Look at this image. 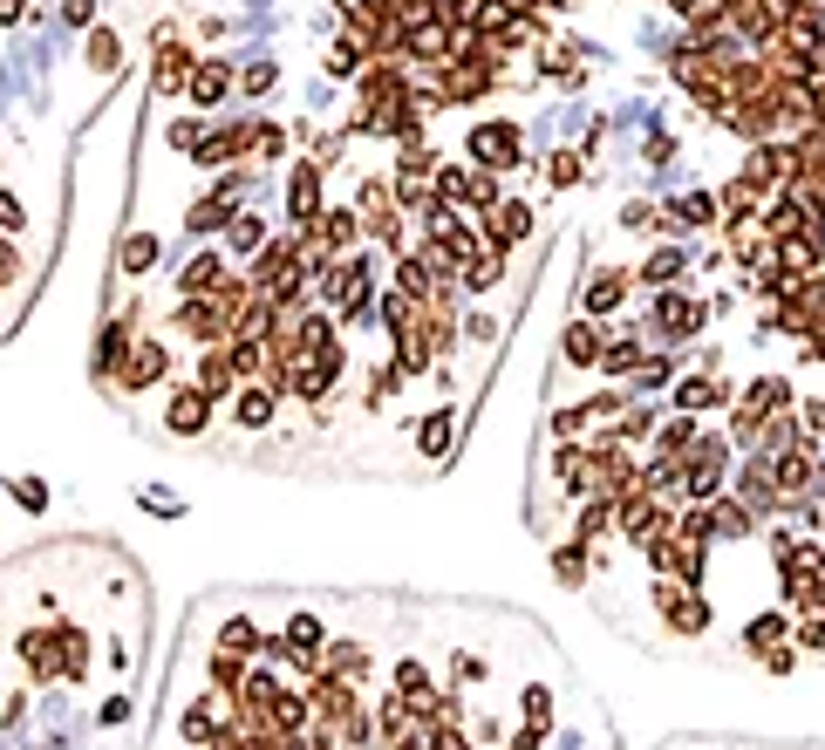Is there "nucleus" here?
I'll return each mask as SVG.
<instances>
[{"label": "nucleus", "mask_w": 825, "mask_h": 750, "mask_svg": "<svg viewBox=\"0 0 825 750\" xmlns=\"http://www.w3.org/2000/svg\"><path fill=\"white\" fill-rule=\"evenodd\" d=\"M471 164L478 171H519V123H478L471 130Z\"/></svg>", "instance_id": "1"}, {"label": "nucleus", "mask_w": 825, "mask_h": 750, "mask_svg": "<svg viewBox=\"0 0 825 750\" xmlns=\"http://www.w3.org/2000/svg\"><path fill=\"white\" fill-rule=\"evenodd\" d=\"M655 600H662V614H669L675 635H703V628H710V600H703V587H675V580H662Z\"/></svg>", "instance_id": "2"}, {"label": "nucleus", "mask_w": 825, "mask_h": 750, "mask_svg": "<svg viewBox=\"0 0 825 750\" xmlns=\"http://www.w3.org/2000/svg\"><path fill=\"white\" fill-rule=\"evenodd\" d=\"M205 423H212V396L198 382H178L171 403H164V430L171 437H205Z\"/></svg>", "instance_id": "3"}, {"label": "nucleus", "mask_w": 825, "mask_h": 750, "mask_svg": "<svg viewBox=\"0 0 825 750\" xmlns=\"http://www.w3.org/2000/svg\"><path fill=\"white\" fill-rule=\"evenodd\" d=\"M307 703H314V723H348V716L362 710V703H355V682H348V675H314V682H307Z\"/></svg>", "instance_id": "4"}, {"label": "nucleus", "mask_w": 825, "mask_h": 750, "mask_svg": "<svg viewBox=\"0 0 825 750\" xmlns=\"http://www.w3.org/2000/svg\"><path fill=\"white\" fill-rule=\"evenodd\" d=\"M478 239H485L491 253H505V246H519V239H532V205H491L485 219H478Z\"/></svg>", "instance_id": "5"}, {"label": "nucleus", "mask_w": 825, "mask_h": 750, "mask_svg": "<svg viewBox=\"0 0 825 750\" xmlns=\"http://www.w3.org/2000/svg\"><path fill=\"white\" fill-rule=\"evenodd\" d=\"M703 321H710V307H703V300H682V294H662V300H655V328H662L669 341H689Z\"/></svg>", "instance_id": "6"}, {"label": "nucleus", "mask_w": 825, "mask_h": 750, "mask_svg": "<svg viewBox=\"0 0 825 750\" xmlns=\"http://www.w3.org/2000/svg\"><path fill=\"white\" fill-rule=\"evenodd\" d=\"M164 375H171V348H164V341H137L116 382H123V389H150V382H164Z\"/></svg>", "instance_id": "7"}, {"label": "nucleus", "mask_w": 825, "mask_h": 750, "mask_svg": "<svg viewBox=\"0 0 825 750\" xmlns=\"http://www.w3.org/2000/svg\"><path fill=\"white\" fill-rule=\"evenodd\" d=\"M287 212H294L300 232L321 219V164H314V157H307V164H294V185H287Z\"/></svg>", "instance_id": "8"}, {"label": "nucleus", "mask_w": 825, "mask_h": 750, "mask_svg": "<svg viewBox=\"0 0 825 750\" xmlns=\"http://www.w3.org/2000/svg\"><path fill=\"white\" fill-rule=\"evenodd\" d=\"M191 69H198L191 48H164L157 69H150V89H157V96H178V89H191Z\"/></svg>", "instance_id": "9"}, {"label": "nucleus", "mask_w": 825, "mask_h": 750, "mask_svg": "<svg viewBox=\"0 0 825 750\" xmlns=\"http://www.w3.org/2000/svg\"><path fill=\"white\" fill-rule=\"evenodd\" d=\"M21 662H28L35 682H55V675H62V641L55 635H21Z\"/></svg>", "instance_id": "10"}, {"label": "nucleus", "mask_w": 825, "mask_h": 750, "mask_svg": "<svg viewBox=\"0 0 825 750\" xmlns=\"http://www.w3.org/2000/svg\"><path fill=\"white\" fill-rule=\"evenodd\" d=\"M396 696H410V703H416V716L430 710V696H437V682H430V662L403 655V662H396Z\"/></svg>", "instance_id": "11"}, {"label": "nucleus", "mask_w": 825, "mask_h": 750, "mask_svg": "<svg viewBox=\"0 0 825 750\" xmlns=\"http://www.w3.org/2000/svg\"><path fill=\"white\" fill-rule=\"evenodd\" d=\"M307 232H314V239H321V246H328V253H348V246H355V232H362V219H355V212H321V219L307 225Z\"/></svg>", "instance_id": "12"}, {"label": "nucleus", "mask_w": 825, "mask_h": 750, "mask_svg": "<svg viewBox=\"0 0 825 750\" xmlns=\"http://www.w3.org/2000/svg\"><path fill=\"white\" fill-rule=\"evenodd\" d=\"M82 62L96 75H116L123 69V41H116V28H89V41H82Z\"/></svg>", "instance_id": "13"}, {"label": "nucleus", "mask_w": 825, "mask_h": 750, "mask_svg": "<svg viewBox=\"0 0 825 750\" xmlns=\"http://www.w3.org/2000/svg\"><path fill=\"white\" fill-rule=\"evenodd\" d=\"M232 382H239V369H232V355H225V341H219V348H205V362H198V389H205V396L219 403V396H225V389H232Z\"/></svg>", "instance_id": "14"}, {"label": "nucleus", "mask_w": 825, "mask_h": 750, "mask_svg": "<svg viewBox=\"0 0 825 750\" xmlns=\"http://www.w3.org/2000/svg\"><path fill=\"white\" fill-rule=\"evenodd\" d=\"M219 280H225V260H219V253H198V260L185 266V280H178V294H185V300H205Z\"/></svg>", "instance_id": "15"}, {"label": "nucleus", "mask_w": 825, "mask_h": 750, "mask_svg": "<svg viewBox=\"0 0 825 750\" xmlns=\"http://www.w3.org/2000/svg\"><path fill=\"white\" fill-rule=\"evenodd\" d=\"M710 403H730L723 382H710V375H682L675 382V410H710Z\"/></svg>", "instance_id": "16"}, {"label": "nucleus", "mask_w": 825, "mask_h": 750, "mask_svg": "<svg viewBox=\"0 0 825 750\" xmlns=\"http://www.w3.org/2000/svg\"><path fill=\"white\" fill-rule=\"evenodd\" d=\"M157 253H164V246H157V232H130V239H123V253H116V266H123L130 280H144L150 266H157Z\"/></svg>", "instance_id": "17"}, {"label": "nucleus", "mask_w": 825, "mask_h": 750, "mask_svg": "<svg viewBox=\"0 0 825 750\" xmlns=\"http://www.w3.org/2000/svg\"><path fill=\"white\" fill-rule=\"evenodd\" d=\"M369 648H362V641H335V648H328V655H321V669L328 675H348V682H362V675H369Z\"/></svg>", "instance_id": "18"}, {"label": "nucleus", "mask_w": 825, "mask_h": 750, "mask_svg": "<svg viewBox=\"0 0 825 750\" xmlns=\"http://www.w3.org/2000/svg\"><path fill=\"white\" fill-rule=\"evenodd\" d=\"M266 723H273V730H287V737H294V730H307V723H314L307 689H280V703H273V716H266Z\"/></svg>", "instance_id": "19"}, {"label": "nucleus", "mask_w": 825, "mask_h": 750, "mask_svg": "<svg viewBox=\"0 0 825 750\" xmlns=\"http://www.w3.org/2000/svg\"><path fill=\"white\" fill-rule=\"evenodd\" d=\"M239 423H246V430H266V423H273V382H246V389H239Z\"/></svg>", "instance_id": "20"}, {"label": "nucleus", "mask_w": 825, "mask_h": 750, "mask_svg": "<svg viewBox=\"0 0 825 750\" xmlns=\"http://www.w3.org/2000/svg\"><path fill=\"white\" fill-rule=\"evenodd\" d=\"M375 314H382V321H389V328L403 335V328H416V321H423V300L396 287V294H382V300H375Z\"/></svg>", "instance_id": "21"}, {"label": "nucleus", "mask_w": 825, "mask_h": 750, "mask_svg": "<svg viewBox=\"0 0 825 750\" xmlns=\"http://www.w3.org/2000/svg\"><path fill=\"white\" fill-rule=\"evenodd\" d=\"M219 648L253 655V648H260V621H253V614H225V621H219Z\"/></svg>", "instance_id": "22"}, {"label": "nucleus", "mask_w": 825, "mask_h": 750, "mask_svg": "<svg viewBox=\"0 0 825 750\" xmlns=\"http://www.w3.org/2000/svg\"><path fill=\"white\" fill-rule=\"evenodd\" d=\"M225 89H232V69H225V62H198V69H191V103H219Z\"/></svg>", "instance_id": "23"}, {"label": "nucleus", "mask_w": 825, "mask_h": 750, "mask_svg": "<svg viewBox=\"0 0 825 750\" xmlns=\"http://www.w3.org/2000/svg\"><path fill=\"white\" fill-rule=\"evenodd\" d=\"M553 580H560V587H587V539L553 546Z\"/></svg>", "instance_id": "24"}, {"label": "nucleus", "mask_w": 825, "mask_h": 750, "mask_svg": "<svg viewBox=\"0 0 825 750\" xmlns=\"http://www.w3.org/2000/svg\"><path fill=\"white\" fill-rule=\"evenodd\" d=\"M205 675H212V689H219V696H239V682H246L253 669H246V655H232V648H219V655H212V669H205Z\"/></svg>", "instance_id": "25"}, {"label": "nucleus", "mask_w": 825, "mask_h": 750, "mask_svg": "<svg viewBox=\"0 0 825 750\" xmlns=\"http://www.w3.org/2000/svg\"><path fill=\"white\" fill-rule=\"evenodd\" d=\"M55 641H62V675L82 682V675H89V635H82V628H55Z\"/></svg>", "instance_id": "26"}, {"label": "nucleus", "mask_w": 825, "mask_h": 750, "mask_svg": "<svg viewBox=\"0 0 825 750\" xmlns=\"http://www.w3.org/2000/svg\"><path fill=\"white\" fill-rule=\"evenodd\" d=\"M600 348H607V341H600L594 321H573V328H566V362H580V369H587V362H600Z\"/></svg>", "instance_id": "27"}, {"label": "nucleus", "mask_w": 825, "mask_h": 750, "mask_svg": "<svg viewBox=\"0 0 825 750\" xmlns=\"http://www.w3.org/2000/svg\"><path fill=\"white\" fill-rule=\"evenodd\" d=\"M416 444H423V457H444V450H450V410L423 416V423H416Z\"/></svg>", "instance_id": "28"}, {"label": "nucleus", "mask_w": 825, "mask_h": 750, "mask_svg": "<svg viewBox=\"0 0 825 750\" xmlns=\"http://www.w3.org/2000/svg\"><path fill=\"white\" fill-rule=\"evenodd\" d=\"M266 246V219L260 212H232V253H260Z\"/></svg>", "instance_id": "29"}, {"label": "nucleus", "mask_w": 825, "mask_h": 750, "mask_svg": "<svg viewBox=\"0 0 825 750\" xmlns=\"http://www.w3.org/2000/svg\"><path fill=\"white\" fill-rule=\"evenodd\" d=\"M628 294V273H600L594 287H587V314H607V307H621Z\"/></svg>", "instance_id": "30"}, {"label": "nucleus", "mask_w": 825, "mask_h": 750, "mask_svg": "<svg viewBox=\"0 0 825 750\" xmlns=\"http://www.w3.org/2000/svg\"><path fill=\"white\" fill-rule=\"evenodd\" d=\"M287 641L321 655V614H314V607H294V614H287Z\"/></svg>", "instance_id": "31"}, {"label": "nucleus", "mask_w": 825, "mask_h": 750, "mask_svg": "<svg viewBox=\"0 0 825 750\" xmlns=\"http://www.w3.org/2000/svg\"><path fill=\"white\" fill-rule=\"evenodd\" d=\"M744 641H750V648H764V655L785 648V614H757V621L744 628Z\"/></svg>", "instance_id": "32"}, {"label": "nucleus", "mask_w": 825, "mask_h": 750, "mask_svg": "<svg viewBox=\"0 0 825 750\" xmlns=\"http://www.w3.org/2000/svg\"><path fill=\"white\" fill-rule=\"evenodd\" d=\"M600 369L607 375H628V369H641V341H607V348H600Z\"/></svg>", "instance_id": "33"}, {"label": "nucleus", "mask_w": 825, "mask_h": 750, "mask_svg": "<svg viewBox=\"0 0 825 750\" xmlns=\"http://www.w3.org/2000/svg\"><path fill=\"white\" fill-rule=\"evenodd\" d=\"M710 519H716V532H723V539H744L757 512H750V505H737V498H723V505H716Z\"/></svg>", "instance_id": "34"}, {"label": "nucleus", "mask_w": 825, "mask_h": 750, "mask_svg": "<svg viewBox=\"0 0 825 750\" xmlns=\"http://www.w3.org/2000/svg\"><path fill=\"white\" fill-rule=\"evenodd\" d=\"M675 273H682V253H675V246H662V253H655V260L641 266V280H648V287H669Z\"/></svg>", "instance_id": "35"}, {"label": "nucleus", "mask_w": 825, "mask_h": 750, "mask_svg": "<svg viewBox=\"0 0 825 750\" xmlns=\"http://www.w3.org/2000/svg\"><path fill=\"white\" fill-rule=\"evenodd\" d=\"M757 437H764V450L778 457V450H791V444H798V423H791V416H771V423H764Z\"/></svg>", "instance_id": "36"}, {"label": "nucleus", "mask_w": 825, "mask_h": 750, "mask_svg": "<svg viewBox=\"0 0 825 750\" xmlns=\"http://www.w3.org/2000/svg\"><path fill=\"white\" fill-rule=\"evenodd\" d=\"M689 444H696V423H689V416H675L669 430H662V457H689Z\"/></svg>", "instance_id": "37"}, {"label": "nucleus", "mask_w": 825, "mask_h": 750, "mask_svg": "<svg viewBox=\"0 0 825 750\" xmlns=\"http://www.w3.org/2000/svg\"><path fill=\"white\" fill-rule=\"evenodd\" d=\"M14 505H21V512H41V505H48V485H41V478H14Z\"/></svg>", "instance_id": "38"}, {"label": "nucleus", "mask_w": 825, "mask_h": 750, "mask_svg": "<svg viewBox=\"0 0 825 750\" xmlns=\"http://www.w3.org/2000/svg\"><path fill=\"white\" fill-rule=\"evenodd\" d=\"M253 150H260V157H280V150H287V130H280V123H253Z\"/></svg>", "instance_id": "39"}, {"label": "nucleus", "mask_w": 825, "mask_h": 750, "mask_svg": "<svg viewBox=\"0 0 825 750\" xmlns=\"http://www.w3.org/2000/svg\"><path fill=\"white\" fill-rule=\"evenodd\" d=\"M519 703H525V716H532V723H553V689H539V682H532Z\"/></svg>", "instance_id": "40"}, {"label": "nucleus", "mask_w": 825, "mask_h": 750, "mask_svg": "<svg viewBox=\"0 0 825 750\" xmlns=\"http://www.w3.org/2000/svg\"><path fill=\"white\" fill-rule=\"evenodd\" d=\"M580 178H587V171H580V150H560V157H553V185H580Z\"/></svg>", "instance_id": "41"}, {"label": "nucleus", "mask_w": 825, "mask_h": 750, "mask_svg": "<svg viewBox=\"0 0 825 750\" xmlns=\"http://www.w3.org/2000/svg\"><path fill=\"white\" fill-rule=\"evenodd\" d=\"M423 730H430V723H423ZM430 750H471V744H464L457 723H437V730H430Z\"/></svg>", "instance_id": "42"}, {"label": "nucleus", "mask_w": 825, "mask_h": 750, "mask_svg": "<svg viewBox=\"0 0 825 750\" xmlns=\"http://www.w3.org/2000/svg\"><path fill=\"white\" fill-rule=\"evenodd\" d=\"M21 225H28L21 198H14V191H0V232H21Z\"/></svg>", "instance_id": "43"}, {"label": "nucleus", "mask_w": 825, "mask_h": 750, "mask_svg": "<svg viewBox=\"0 0 825 750\" xmlns=\"http://www.w3.org/2000/svg\"><path fill=\"white\" fill-rule=\"evenodd\" d=\"M239 82H246V89H253V96H260V89H273V82H280V69H273V62H253V69L239 75Z\"/></svg>", "instance_id": "44"}, {"label": "nucleus", "mask_w": 825, "mask_h": 750, "mask_svg": "<svg viewBox=\"0 0 825 750\" xmlns=\"http://www.w3.org/2000/svg\"><path fill=\"white\" fill-rule=\"evenodd\" d=\"M198 144H205V137H198V123H191V116H185V123H171V150H198Z\"/></svg>", "instance_id": "45"}, {"label": "nucleus", "mask_w": 825, "mask_h": 750, "mask_svg": "<svg viewBox=\"0 0 825 750\" xmlns=\"http://www.w3.org/2000/svg\"><path fill=\"white\" fill-rule=\"evenodd\" d=\"M587 416H594V410H560V416H553V430H560V437H580V430H587Z\"/></svg>", "instance_id": "46"}, {"label": "nucleus", "mask_w": 825, "mask_h": 750, "mask_svg": "<svg viewBox=\"0 0 825 750\" xmlns=\"http://www.w3.org/2000/svg\"><path fill=\"white\" fill-rule=\"evenodd\" d=\"M450 662H457V669H450L457 682H485V662H478V655H450Z\"/></svg>", "instance_id": "47"}, {"label": "nucleus", "mask_w": 825, "mask_h": 750, "mask_svg": "<svg viewBox=\"0 0 825 750\" xmlns=\"http://www.w3.org/2000/svg\"><path fill=\"white\" fill-rule=\"evenodd\" d=\"M7 239H14V232H0V287H7V280L21 273V260H14V246H7Z\"/></svg>", "instance_id": "48"}, {"label": "nucleus", "mask_w": 825, "mask_h": 750, "mask_svg": "<svg viewBox=\"0 0 825 750\" xmlns=\"http://www.w3.org/2000/svg\"><path fill=\"white\" fill-rule=\"evenodd\" d=\"M464 335H471V341H491V335H498V321H491V314H471V321H464Z\"/></svg>", "instance_id": "49"}, {"label": "nucleus", "mask_w": 825, "mask_h": 750, "mask_svg": "<svg viewBox=\"0 0 825 750\" xmlns=\"http://www.w3.org/2000/svg\"><path fill=\"white\" fill-rule=\"evenodd\" d=\"M764 669H771V675H791V669H798V655H791V648H771V655H764Z\"/></svg>", "instance_id": "50"}, {"label": "nucleus", "mask_w": 825, "mask_h": 750, "mask_svg": "<svg viewBox=\"0 0 825 750\" xmlns=\"http://www.w3.org/2000/svg\"><path fill=\"white\" fill-rule=\"evenodd\" d=\"M539 744H546V723H525L519 737H512V750H539Z\"/></svg>", "instance_id": "51"}, {"label": "nucleus", "mask_w": 825, "mask_h": 750, "mask_svg": "<svg viewBox=\"0 0 825 750\" xmlns=\"http://www.w3.org/2000/svg\"><path fill=\"white\" fill-rule=\"evenodd\" d=\"M144 505H150V512H164V519H178V512H185V505H178V498H171V491H150Z\"/></svg>", "instance_id": "52"}, {"label": "nucleus", "mask_w": 825, "mask_h": 750, "mask_svg": "<svg viewBox=\"0 0 825 750\" xmlns=\"http://www.w3.org/2000/svg\"><path fill=\"white\" fill-rule=\"evenodd\" d=\"M62 14H69L75 28H89V21H96V0H69V7H62Z\"/></svg>", "instance_id": "53"}, {"label": "nucleus", "mask_w": 825, "mask_h": 750, "mask_svg": "<svg viewBox=\"0 0 825 750\" xmlns=\"http://www.w3.org/2000/svg\"><path fill=\"white\" fill-rule=\"evenodd\" d=\"M21 14H28V7H21V0H0V28H14V21H21Z\"/></svg>", "instance_id": "54"}, {"label": "nucleus", "mask_w": 825, "mask_h": 750, "mask_svg": "<svg viewBox=\"0 0 825 750\" xmlns=\"http://www.w3.org/2000/svg\"><path fill=\"white\" fill-rule=\"evenodd\" d=\"M805 430H825V403H805Z\"/></svg>", "instance_id": "55"}]
</instances>
